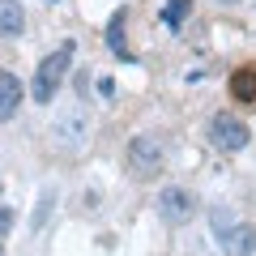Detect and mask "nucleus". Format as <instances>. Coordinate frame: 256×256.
Returning <instances> with one entry per match:
<instances>
[{
  "mask_svg": "<svg viewBox=\"0 0 256 256\" xmlns=\"http://www.w3.org/2000/svg\"><path fill=\"white\" fill-rule=\"evenodd\" d=\"M210 226H214V239L226 256H252L256 252V226L252 222H239L226 205H214L210 210Z\"/></svg>",
  "mask_w": 256,
  "mask_h": 256,
  "instance_id": "1",
  "label": "nucleus"
},
{
  "mask_svg": "<svg viewBox=\"0 0 256 256\" xmlns=\"http://www.w3.org/2000/svg\"><path fill=\"white\" fill-rule=\"evenodd\" d=\"M73 52H77L73 43H64V47H56V52H47L43 60H38L34 82H30V90H34V102H52V98H56V90H60L64 73H68V64H73Z\"/></svg>",
  "mask_w": 256,
  "mask_h": 256,
  "instance_id": "2",
  "label": "nucleus"
},
{
  "mask_svg": "<svg viewBox=\"0 0 256 256\" xmlns=\"http://www.w3.org/2000/svg\"><path fill=\"white\" fill-rule=\"evenodd\" d=\"M210 146L222 150V154H239V150H248V141H252V132H248V124L239 116H230V111H218V116L210 120Z\"/></svg>",
  "mask_w": 256,
  "mask_h": 256,
  "instance_id": "3",
  "label": "nucleus"
},
{
  "mask_svg": "<svg viewBox=\"0 0 256 256\" xmlns=\"http://www.w3.org/2000/svg\"><path fill=\"white\" fill-rule=\"evenodd\" d=\"M158 214H162L166 226H188V222L201 214V201H196L188 188H162L158 192Z\"/></svg>",
  "mask_w": 256,
  "mask_h": 256,
  "instance_id": "4",
  "label": "nucleus"
},
{
  "mask_svg": "<svg viewBox=\"0 0 256 256\" xmlns=\"http://www.w3.org/2000/svg\"><path fill=\"white\" fill-rule=\"evenodd\" d=\"M162 141L150 137V132H141V137L128 141V166H132V175H141V180H154L158 171H162Z\"/></svg>",
  "mask_w": 256,
  "mask_h": 256,
  "instance_id": "5",
  "label": "nucleus"
},
{
  "mask_svg": "<svg viewBox=\"0 0 256 256\" xmlns=\"http://www.w3.org/2000/svg\"><path fill=\"white\" fill-rule=\"evenodd\" d=\"M226 90H230V98H235V102L256 107V64H239L235 73H230Z\"/></svg>",
  "mask_w": 256,
  "mask_h": 256,
  "instance_id": "6",
  "label": "nucleus"
},
{
  "mask_svg": "<svg viewBox=\"0 0 256 256\" xmlns=\"http://www.w3.org/2000/svg\"><path fill=\"white\" fill-rule=\"evenodd\" d=\"M18 107H22V82L9 68H0V124L18 116Z\"/></svg>",
  "mask_w": 256,
  "mask_h": 256,
  "instance_id": "7",
  "label": "nucleus"
},
{
  "mask_svg": "<svg viewBox=\"0 0 256 256\" xmlns=\"http://www.w3.org/2000/svg\"><path fill=\"white\" fill-rule=\"evenodd\" d=\"M26 30V9H22V0H0V34L18 38Z\"/></svg>",
  "mask_w": 256,
  "mask_h": 256,
  "instance_id": "8",
  "label": "nucleus"
},
{
  "mask_svg": "<svg viewBox=\"0 0 256 256\" xmlns=\"http://www.w3.org/2000/svg\"><path fill=\"white\" fill-rule=\"evenodd\" d=\"M120 30H124V13H116V18H111V26H107V43L116 47L120 60H132V52L124 47V34H120Z\"/></svg>",
  "mask_w": 256,
  "mask_h": 256,
  "instance_id": "9",
  "label": "nucleus"
},
{
  "mask_svg": "<svg viewBox=\"0 0 256 256\" xmlns=\"http://www.w3.org/2000/svg\"><path fill=\"white\" fill-rule=\"evenodd\" d=\"M184 18H188V0H171L162 9V22L166 26H184Z\"/></svg>",
  "mask_w": 256,
  "mask_h": 256,
  "instance_id": "10",
  "label": "nucleus"
},
{
  "mask_svg": "<svg viewBox=\"0 0 256 256\" xmlns=\"http://www.w3.org/2000/svg\"><path fill=\"white\" fill-rule=\"evenodd\" d=\"M9 226H13V210H9V205H0V235H4Z\"/></svg>",
  "mask_w": 256,
  "mask_h": 256,
  "instance_id": "11",
  "label": "nucleus"
},
{
  "mask_svg": "<svg viewBox=\"0 0 256 256\" xmlns=\"http://www.w3.org/2000/svg\"><path fill=\"white\" fill-rule=\"evenodd\" d=\"M0 256H4V248H0Z\"/></svg>",
  "mask_w": 256,
  "mask_h": 256,
  "instance_id": "12",
  "label": "nucleus"
}]
</instances>
